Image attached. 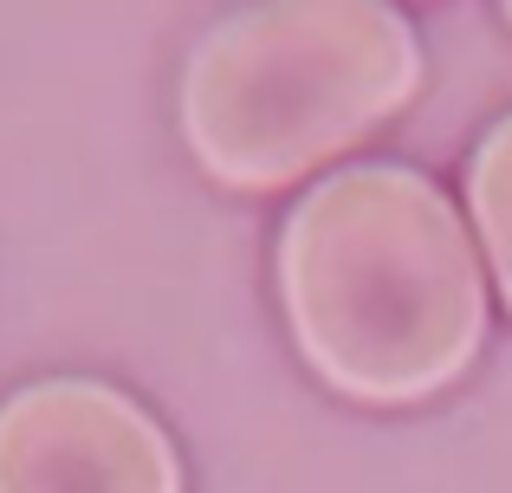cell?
Segmentation results:
<instances>
[{"label": "cell", "instance_id": "obj_1", "mask_svg": "<svg viewBox=\"0 0 512 493\" xmlns=\"http://www.w3.org/2000/svg\"><path fill=\"white\" fill-rule=\"evenodd\" d=\"M279 305L318 383L363 409L441 396L487 338L474 234L402 163H350L292 208L279 228Z\"/></svg>", "mask_w": 512, "mask_h": 493}, {"label": "cell", "instance_id": "obj_4", "mask_svg": "<svg viewBox=\"0 0 512 493\" xmlns=\"http://www.w3.org/2000/svg\"><path fill=\"white\" fill-rule=\"evenodd\" d=\"M467 215L480 228V247H487V266L506 292V312H512V117L480 137L474 163H467Z\"/></svg>", "mask_w": 512, "mask_h": 493}, {"label": "cell", "instance_id": "obj_2", "mask_svg": "<svg viewBox=\"0 0 512 493\" xmlns=\"http://www.w3.org/2000/svg\"><path fill=\"white\" fill-rule=\"evenodd\" d=\"M422 46L396 0H253L182 65V143L221 189L266 195L409 111Z\"/></svg>", "mask_w": 512, "mask_h": 493}, {"label": "cell", "instance_id": "obj_3", "mask_svg": "<svg viewBox=\"0 0 512 493\" xmlns=\"http://www.w3.org/2000/svg\"><path fill=\"white\" fill-rule=\"evenodd\" d=\"M0 493H182V455L137 396L39 377L0 403Z\"/></svg>", "mask_w": 512, "mask_h": 493}, {"label": "cell", "instance_id": "obj_5", "mask_svg": "<svg viewBox=\"0 0 512 493\" xmlns=\"http://www.w3.org/2000/svg\"><path fill=\"white\" fill-rule=\"evenodd\" d=\"M500 7H506V20H512V0H500Z\"/></svg>", "mask_w": 512, "mask_h": 493}]
</instances>
